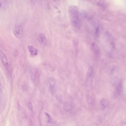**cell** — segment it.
<instances>
[{
    "label": "cell",
    "instance_id": "obj_1",
    "mask_svg": "<svg viewBox=\"0 0 126 126\" xmlns=\"http://www.w3.org/2000/svg\"><path fill=\"white\" fill-rule=\"evenodd\" d=\"M69 17L73 25L77 28L80 27V14L78 8L74 5L70 6L68 10Z\"/></svg>",
    "mask_w": 126,
    "mask_h": 126
},
{
    "label": "cell",
    "instance_id": "obj_2",
    "mask_svg": "<svg viewBox=\"0 0 126 126\" xmlns=\"http://www.w3.org/2000/svg\"><path fill=\"white\" fill-rule=\"evenodd\" d=\"M0 57L5 68L7 72H9L10 71V67L8 59L6 56L1 51H0Z\"/></svg>",
    "mask_w": 126,
    "mask_h": 126
},
{
    "label": "cell",
    "instance_id": "obj_3",
    "mask_svg": "<svg viewBox=\"0 0 126 126\" xmlns=\"http://www.w3.org/2000/svg\"><path fill=\"white\" fill-rule=\"evenodd\" d=\"M37 39L41 45L44 46L46 45V39L44 34L42 33H40L37 36Z\"/></svg>",
    "mask_w": 126,
    "mask_h": 126
},
{
    "label": "cell",
    "instance_id": "obj_4",
    "mask_svg": "<svg viewBox=\"0 0 126 126\" xmlns=\"http://www.w3.org/2000/svg\"><path fill=\"white\" fill-rule=\"evenodd\" d=\"M23 30L22 27L20 25L16 26L14 30L15 35L18 37H20L22 35Z\"/></svg>",
    "mask_w": 126,
    "mask_h": 126
},
{
    "label": "cell",
    "instance_id": "obj_5",
    "mask_svg": "<svg viewBox=\"0 0 126 126\" xmlns=\"http://www.w3.org/2000/svg\"><path fill=\"white\" fill-rule=\"evenodd\" d=\"M99 105L102 110H105L108 107V102L106 99L103 98L100 101Z\"/></svg>",
    "mask_w": 126,
    "mask_h": 126
},
{
    "label": "cell",
    "instance_id": "obj_6",
    "mask_svg": "<svg viewBox=\"0 0 126 126\" xmlns=\"http://www.w3.org/2000/svg\"><path fill=\"white\" fill-rule=\"evenodd\" d=\"M122 83L121 81L119 82L116 89V93L118 95H120L122 93Z\"/></svg>",
    "mask_w": 126,
    "mask_h": 126
},
{
    "label": "cell",
    "instance_id": "obj_7",
    "mask_svg": "<svg viewBox=\"0 0 126 126\" xmlns=\"http://www.w3.org/2000/svg\"><path fill=\"white\" fill-rule=\"evenodd\" d=\"M94 70L92 67H90L87 71L86 77L87 79L91 78L94 75Z\"/></svg>",
    "mask_w": 126,
    "mask_h": 126
},
{
    "label": "cell",
    "instance_id": "obj_8",
    "mask_svg": "<svg viewBox=\"0 0 126 126\" xmlns=\"http://www.w3.org/2000/svg\"><path fill=\"white\" fill-rule=\"evenodd\" d=\"M28 48L29 51L31 55L33 56L37 55V50L36 48L32 46H29Z\"/></svg>",
    "mask_w": 126,
    "mask_h": 126
},
{
    "label": "cell",
    "instance_id": "obj_9",
    "mask_svg": "<svg viewBox=\"0 0 126 126\" xmlns=\"http://www.w3.org/2000/svg\"><path fill=\"white\" fill-rule=\"evenodd\" d=\"M7 2L6 0H0V10L5 9L7 6Z\"/></svg>",
    "mask_w": 126,
    "mask_h": 126
},
{
    "label": "cell",
    "instance_id": "obj_10",
    "mask_svg": "<svg viewBox=\"0 0 126 126\" xmlns=\"http://www.w3.org/2000/svg\"><path fill=\"white\" fill-rule=\"evenodd\" d=\"M48 81L50 85L51 88H55L56 83L55 79L53 77H50L48 79Z\"/></svg>",
    "mask_w": 126,
    "mask_h": 126
},
{
    "label": "cell",
    "instance_id": "obj_11",
    "mask_svg": "<svg viewBox=\"0 0 126 126\" xmlns=\"http://www.w3.org/2000/svg\"><path fill=\"white\" fill-rule=\"evenodd\" d=\"M92 47L95 53L96 54H98L99 53V49L96 44L95 43L93 44Z\"/></svg>",
    "mask_w": 126,
    "mask_h": 126
},
{
    "label": "cell",
    "instance_id": "obj_12",
    "mask_svg": "<svg viewBox=\"0 0 126 126\" xmlns=\"http://www.w3.org/2000/svg\"><path fill=\"white\" fill-rule=\"evenodd\" d=\"M64 108L65 111H69L70 110L71 107L69 104L68 103L66 102L64 104Z\"/></svg>",
    "mask_w": 126,
    "mask_h": 126
},
{
    "label": "cell",
    "instance_id": "obj_13",
    "mask_svg": "<svg viewBox=\"0 0 126 126\" xmlns=\"http://www.w3.org/2000/svg\"><path fill=\"white\" fill-rule=\"evenodd\" d=\"M22 87L24 91H26L28 89V84L26 82H24L23 83Z\"/></svg>",
    "mask_w": 126,
    "mask_h": 126
},
{
    "label": "cell",
    "instance_id": "obj_14",
    "mask_svg": "<svg viewBox=\"0 0 126 126\" xmlns=\"http://www.w3.org/2000/svg\"><path fill=\"white\" fill-rule=\"evenodd\" d=\"M57 99L60 102H61L62 101V96L60 94H58L56 96Z\"/></svg>",
    "mask_w": 126,
    "mask_h": 126
},
{
    "label": "cell",
    "instance_id": "obj_15",
    "mask_svg": "<svg viewBox=\"0 0 126 126\" xmlns=\"http://www.w3.org/2000/svg\"><path fill=\"white\" fill-rule=\"evenodd\" d=\"M98 4H99L100 6H101L105 7L106 6V4L104 1H100L99 3L98 2Z\"/></svg>",
    "mask_w": 126,
    "mask_h": 126
},
{
    "label": "cell",
    "instance_id": "obj_16",
    "mask_svg": "<svg viewBox=\"0 0 126 126\" xmlns=\"http://www.w3.org/2000/svg\"><path fill=\"white\" fill-rule=\"evenodd\" d=\"M45 114L48 117V122L50 123L51 122H52V119L50 115L47 113H45Z\"/></svg>",
    "mask_w": 126,
    "mask_h": 126
},
{
    "label": "cell",
    "instance_id": "obj_17",
    "mask_svg": "<svg viewBox=\"0 0 126 126\" xmlns=\"http://www.w3.org/2000/svg\"><path fill=\"white\" fill-rule=\"evenodd\" d=\"M28 106L29 109L31 111L33 110V106L31 102H29L28 104Z\"/></svg>",
    "mask_w": 126,
    "mask_h": 126
},
{
    "label": "cell",
    "instance_id": "obj_18",
    "mask_svg": "<svg viewBox=\"0 0 126 126\" xmlns=\"http://www.w3.org/2000/svg\"><path fill=\"white\" fill-rule=\"evenodd\" d=\"M98 33H99V28H98V27H97L96 29L95 32V35L96 37L98 36Z\"/></svg>",
    "mask_w": 126,
    "mask_h": 126
},
{
    "label": "cell",
    "instance_id": "obj_19",
    "mask_svg": "<svg viewBox=\"0 0 126 126\" xmlns=\"http://www.w3.org/2000/svg\"><path fill=\"white\" fill-rule=\"evenodd\" d=\"M53 0L54 2H57L58 1V0Z\"/></svg>",
    "mask_w": 126,
    "mask_h": 126
}]
</instances>
